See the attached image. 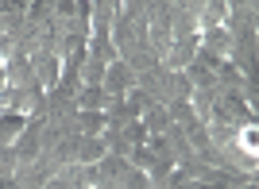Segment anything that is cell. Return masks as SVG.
Wrapping results in <instances>:
<instances>
[{
  "label": "cell",
  "mask_w": 259,
  "mask_h": 189,
  "mask_svg": "<svg viewBox=\"0 0 259 189\" xmlns=\"http://www.w3.org/2000/svg\"><path fill=\"white\" fill-rule=\"evenodd\" d=\"M240 143H244V147H248V151H255V135H251V127H248V131H244V135H240Z\"/></svg>",
  "instance_id": "6da1fadb"
}]
</instances>
